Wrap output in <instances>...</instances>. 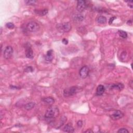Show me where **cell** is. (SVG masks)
I'll list each match as a JSON object with an SVG mask.
<instances>
[{"mask_svg": "<svg viewBox=\"0 0 133 133\" xmlns=\"http://www.w3.org/2000/svg\"><path fill=\"white\" fill-rule=\"evenodd\" d=\"M59 114V109L56 107H52L47 110L45 118L47 121H52L57 118Z\"/></svg>", "mask_w": 133, "mask_h": 133, "instance_id": "cell-1", "label": "cell"}, {"mask_svg": "<svg viewBox=\"0 0 133 133\" xmlns=\"http://www.w3.org/2000/svg\"><path fill=\"white\" fill-rule=\"evenodd\" d=\"M56 29L60 32H68L71 30V25L68 22L58 24L56 25Z\"/></svg>", "mask_w": 133, "mask_h": 133, "instance_id": "cell-2", "label": "cell"}, {"mask_svg": "<svg viewBox=\"0 0 133 133\" xmlns=\"http://www.w3.org/2000/svg\"><path fill=\"white\" fill-rule=\"evenodd\" d=\"M80 89V87L78 86H72L69 89H67L64 90V95L65 97L74 96L79 92Z\"/></svg>", "mask_w": 133, "mask_h": 133, "instance_id": "cell-3", "label": "cell"}, {"mask_svg": "<svg viewBox=\"0 0 133 133\" xmlns=\"http://www.w3.org/2000/svg\"><path fill=\"white\" fill-rule=\"evenodd\" d=\"M27 29L30 32H35L39 29V26L35 21H30L27 25Z\"/></svg>", "mask_w": 133, "mask_h": 133, "instance_id": "cell-4", "label": "cell"}, {"mask_svg": "<svg viewBox=\"0 0 133 133\" xmlns=\"http://www.w3.org/2000/svg\"><path fill=\"white\" fill-rule=\"evenodd\" d=\"M14 50L10 46H7L4 51V57L6 59H9L12 57Z\"/></svg>", "mask_w": 133, "mask_h": 133, "instance_id": "cell-5", "label": "cell"}, {"mask_svg": "<svg viewBox=\"0 0 133 133\" xmlns=\"http://www.w3.org/2000/svg\"><path fill=\"white\" fill-rule=\"evenodd\" d=\"M89 72V68L85 66L82 67L81 68V69L79 71V75L80 77L82 79H85L87 77Z\"/></svg>", "mask_w": 133, "mask_h": 133, "instance_id": "cell-6", "label": "cell"}, {"mask_svg": "<svg viewBox=\"0 0 133 133\" xmlns=\"http://www.w3.org/2000/svg\"><path fill=\"white\" fill-rule=\"evenodd\" d=\"M86 1L83 0H80L77 2V6H76V10L79 12H83L86 8Z\"/></svg>", "mask_w": 133, "mask_h": 133, "instance_id": "cell-7", "label": "cell"}, {"mask_svg": "<svg viewBox=\"0 0 133 133\" xmlns=\"http://www.w3.org/2000/svg\"><path fill=\"white\" fill-rule=\"evenodd\" d=\"M124 116V114L120 110H117L112 113V114L110 115V118L113 120H118L122 118Z\"/></svg>", "mask_w": 133, "mask_h": 133, "instance_id": "cell-8", "label": "cell"}, {"mask_svg": "<svg viewBox=\"0 0 133 133\" xmlns=\"http://www.w3.org/2000/svg\"><path fill=\"white\" fill-rule=\"evenodd\" d=\"M54 58L53 56V50L52 49H50L48 50L46 55L45 56V60L48 62H51Z\"/></svg>", "mask_w": 133, "mask_h": 133, "instance_id": "cell-9", "label": "cell"}, {"mask_svg": "<svg viewBox=\"0 0 133 133\" xmlns=\"http://www.w3.org/2000/svg\"><path fill=\"white\" fill-rule=\"evenodd\" d=\"M63 131L67 133H73L74 132V128L71 124L68 123L64 126L63 128Z\"/></svg>", "mask_w": 133, "mask_h": 133, "instance_id": "cell-10", "label": "cell"}, {"mask_svg": "<svg viewBox=\"0 0 133 133\" xmlns=\"http://www.w3.org/2000/svg\"><path fill=\"white\" fill-rule=\"evenodd\" d=\"M105 92V87L103 85H99L96 89V95L101 96Z\"/></svg>", "mask_w": 133, "mask_h": 133, "instance_id": "cell-11", "label": "cell"}, {"mask_svg": "<svg viewBox=\"0 0 133 133\" xmlns=\"http://www.w3.org/2000/svg\"><path fill=\"white\" fill-rule=\"evenodd\" d=\"M25 56L29 59H32L34 57L32 49L30 47H28L25 50Z\"/></svg>", "mask_w": 133, "mask_h": 133, "instance_id": "cell-12", "label": "cell"}, {"mask_svg": "<svg viewBox=\"0 0 133 133\" xmlns=\"http://www.w3.org/2000/svg\"><path fill=\"white\" fill-rule=\"evenodd\" d=\"M73 19L75 21L81 22L84 19V16L81 14H76L73 16Z\"/></svg>", "mask_w": 133, "mask_h": 133, "instance_id": "cell-13", "label": "cell"}, {"mask_svg": "<svg viewBox=\"0 0 133 133\" xmlns=\"http://www.w3.org/2000/svg\"><path fill=\"white\" fill-rule=\"evenodd\" d=\"M48 12H49V10L47 9H44L43 10H35L34 13L36 14V15L43 16H45L47 14Z\"/></svg>", "mask_w": 133, "mask_h": 133, "instance_id": "cell-14", "label": "cell"}, {"mask_svg": "<svg viewBox=\"0 0 133 133\" xmlns=\"http://www.w3.org/2000/svg\"><path fill=\"white\" fill-rule=\"evenodd\" d=\"M42 101L49 104H52L55 103V100L53 97H48L42 99Z\"/></svg>", "mask_w": 133, "mask_h": 133, "instance_id": "cell-15", "label": "cell"}, {"mask_svg": "<svg viewBox=\"0 0 133 133\" xmlns=\"http://www.w3.org/2000/svg\"><path fill=\"white\" fill-rule=\"evenodd\" d=\"M124 85L122 83H118L116 84H113L111 88L112 89H115L118 90H121L124 89Z\"/></svg>", "mask_w": 133, "mask_h": 133, "instance_id": "cell-16", "label": "cell"}, {"mask_svg": "<svg viewBox=\"0 0 133 133\" xmlns=\"http://www.w3.org/2000/svg\"><path fill=\"white\" fill-rule=\"evenodd\" d=\"M97 22L99 24H104L107 22V18L103 16H100L97 18Z\"/></svg>", "mask_w": 133, "mask_h": 133, "instance_id": "cell-17", "label": "cell"}, {"mask_svg": "<svg viewBox=\"0 0 133 133\" xmlns=\"http://www.w3.org/2000/svg\"><path fill=\"white\" fill-rule=\"evenodd\" d=\"M35 106V103H32V102H31V103H28L25 104V110H28V111H29V110H32L33 108H34Z\"/></svg>", "mask_w": 133, "mask_h": 133, "instance_id": "cell-18", "label": "cell"}, {"mask_svg": "<svg viewBox=\"0 0 133 133\" xmlns=\"http://www.w3.org/2000/svg\"><path fill=\"white\" fill-rule=\"evenodd\" d=\"M118 34L120 37L123 39H126L127 37V33H126V32L124 31L123 30H118Z\"/></svg>", "mask_w": 133, "mask_h": 133, "instance_id": "cell-19", "label": "cell"}, {"mask_svg": "<svg viewBox=\"0 0 133 133\" xmlns=\"http://www.w3.org/2000/svg\"><path fill=\"white\" fill-rule=\"evenodd\" d=\"M25 2L27 5H34L37 3V1H35V0H27V1H25Z\"/></svg>", "mask_w": 133, "mask_h": 133, "instance_id": "cell-20", "label": "cell"}, {"mask_svg": "<svg viewBox=\"0 0 133 133\" xmlns=\"http://www.w3.org/2000/svg\"><path fill=\"white\" fill-rule=\"evenodd\" d=\"M6 27L10 29H13L15 28V25L12 22H8L6 24Z\"/></svg>", "mask_w": 133, "mask_h": 133, "instance_id": "cell-21", "label": "cell"}, {"mask_svg": "<svg viewBox=\"0 0 133 133\" xmlns=\"http://www.w3.org/2000/svg\"><path fill=\"white\" fill-rule=\"evenodd\" d=\"M25 72H33V68L32 66H28L24 70Z\"/></svg>", "mask_w": 133, "mask_h": 133, "instance_id": "cell-22", "label": "cell"}, {"mask_svg": "<svg viewBox=\"0 0 133 133\" xmlns=\"http://www.w3.org/2000/svg\"><path fill=\"white\" fill-rule=\"evenodd\" d=\"M118 133H128L129 131L126 128H122L118 130Z\"/></svg>", "mask_w": 133, "mask_h": 133, "instance_id": "cell-23", "label": "cell"}, {"mask_svg": "<svg viewBox=\"0 0 133 133\" xmlns=\"http://www.w3.org/2000/svg\"><path fill=\"white\" fill-rule=\"evenodd\" d=\"M68 42H69V41L67 39L64 38L62 39V43L64 45H67L68 44Z\"/></svg>", "mask_w": 133, "mask_h": 133, "instance_id": "cell-24", "label": "cell"}, {"mask_svg": "<svg viewBox=\"0 0 133 133\" xmlns=\"http://www.w3.org/2000/svg\"><path fill=\"white\" fill-rule=\"evenodd\" d=\"M116 19L115 17H112L110 18V19H109V25H111L112 24V22H113L114 20Z\"/></svg>", "mask_w": 133, "mask_h": 133, "instance_id": "cell-25", "label": "cell"}, {"mask_svg": "<svg viewBox=\"0 0 133 133\" xmlns=\"http://www.w3.org/2000/svg\"><path fill=\"white\" fill-rule=\"evenodd\" d=\"M77 125L79 127H81L83 126V122L81 120H79L77 122Z\"/></svg>", "mask_w": 133, "mask_h": 133, "instance_id": "cell-26", "label": "cell"}, {"mask_svg": "<svg viewBox=\"0 0 133 133\" xmlns=\"http://www.w3.org/2000/svg\"><path fill=\"white\" fill-rule=\"evenodd\" d=\"M126 2L127 3V4H128V6L129 7H130L131 8H133V1H126Z\"/></svg>", "mask_w": 133, "mask_h": 133, "instance_id": "cell-27", "label": "cell"}, {"mask_svg": "<svg viewBox=\"0 0 133 133\" xmlns=\"http://www.w3.org/2000/svg\"><path fill=\"white\" fill-rule=\"evenodd\" d=\"M84 133H94V132L93 131V130L89 129L88 130H87V131H86Z\"/></svg>", "mask_w": 133, "mask_h": 133, "instance_id": "cell-28", "label": "cell"}, {"mask_svg": "<svg viewBox=\"0 0 133 133\" xmlns=\"http://www.w3.org/2000/svg\"><path fill=\"white\" fill-rule=\"evenodd\" d=\"M130 22H131V23H132V20H128V21H127V24H129Z\"/></svg>", "mask_w": 133, "mask_h": 133, "instance_id": "cell-29", "label": "cell"}]
</instances>
